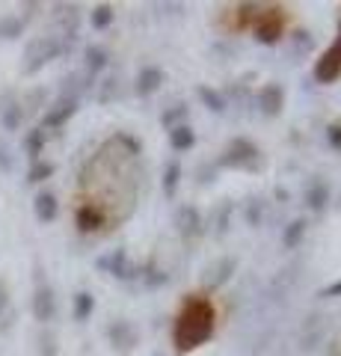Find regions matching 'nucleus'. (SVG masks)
Here are the masks:
<instances>
[{
	"label": "nucleus",
	"mask_w": 341,
	"mask_h": 356,
	"mask_svg": "<svg viewBox=\"0 0 341 356\" xmlns=\"http://www.w3.org/2000/svg\"><path fill=\"white\" fill-rule=\"evenodd\" d=\"M214 324H217V312L211 300L190 297L181 306L178 321H175V344H178V350H196L199 344H205L214 336Z\"/></svg>",
	"instance_id": "nucleus-1"
},
{
	"label": "nucleus",
	"mask_w": 341,
	"mask_h": 356,
	"mask_svg": "<svg viewBox=\"0 0 341 356\" xmlns=\"http://www.w3.org/2000/svg\"><path fill=\"white\" fill-rule=\"evenodd\" d=\"M326 330H329V318L321 315V312H312L309 318L300 324V332H297V341H300V350L306 353H315L317 348L324 344L326 339Z\"/></svg>",
	"instance_id": "nucleus-2"
},
{
	"label": "nucleus",
	"mask_w": 341,
	"mask_h": 356,
	"mask_svg": "<svg viewBox=\"0 0 341 356\" xmlns=\"http://www.w3.org/2000/svg\"><path fill=\"white\" fill-rule=\"evenodd\" d=\"M65 48H63V42L60 39H53V36H42L36 42H30V48L24 51V69L27 72H36L42 69V65H48L53 57H60Z\"/></svg>",
	"instance_id": "nucleus-3"
},
{
	"label": "nucleus",
	"mask_w": 341,
	"mask_h": 356,
	"mask_svg": "<svg viewBox=\"0 0 341 356\" xmlns=\"http://www.w3.org/2000/svg\"><path fill=\"white\" fill-rule=\"evenodd\" d=\"M98 270L116 276V280H128V276H131L128 252H125V250H110L107 255H101V259H98Z\"/></svg>",
	"instance_id": "nucleus-4"
},
{
	"label": "nucleus",
	"mask_w": 341,
	"mask_h": 356,
	"mask_svg": "<svg viewBox=\"0 0 341 356\" xmlns=\"http://www.w3.org/2000/svg\"><path fill=\"white\" fill-rule=\"evenodd\" d=\"M53 312H57V300H53V291H51L48 285L36 288V294H33V315H36V321L48 324V321L53 318Z\"/></svg>",
	"instance_id": "nucleus-5"
},
{
	"label": "nucleus",
	"mask_w": 341,
	"mask_h": 356,
	"mask_svg": "<svg viewBox=\"0 0 341 356\" xmlns=\"http://www.w3.org/2000/svg\"><path fill=\"white\" fill-rule=\"evenodd\" d=\"M74 110H78V98H65L63 95L60 102L45 113V128H63L65 122L74 116Z\"/></svg>",
	"instance_id": "nucleus-6"
},
{
	"label": "nucleus",
	"mask_w": 341,
	"mask_h": 356,
	"mask_svg": "<svg viewBox=\"0 0 341 356\" xmlns=\"http://www.w3.org/2000/svg\"><path fill=\"white\" fill-rule=\"evenodd\" d=\"M315 77L321 83H333V81H338V77H341V57L333 48H329L324 57L315 63Z\"/></svg>",
	"instance_id": "nucleus-7"
},
{
	"label": "nucleus",
	"mask_w": 341,
	"mask_h": 356,
	"mask_svg": "<svg viewBox=\"0 0 341 356\" xmlns=\"http://www.w3.org/2000/svg\"><path fill=\"white\" fill-rule=\"evenodd\" d=\"M175 226H178V232L184 238H196L202 232V217L199 211H196L193 205H181L178 214H175Z\"/></svg>",
	"instance_id": "nucleus-8"
},
{
	"label": "nucleus",
	"mask_w": 341,
	"mask_h": 356,
	"mask_svg": "<svg viewBox=\"0 0 341 356\" xmlns=\"http://www.w3.org/2000/svg\"><path fill=\"white\" fill-rule=\"evenodd\" d=\"M282 102H285V92H282L279 83H267L258 92V107H261L264 116H276L282 110Z\"/></svg>",
	"instance_id": "nucleus-9"
},
{
	"label": "nucleus",
	"mask_w": 341,
	"mask_h": 356,
	"mask_svg": "<svg viewBox=\"0 0 341 356\" xmlns=\"http://www.w3.org/2000/svg\"><path fill=\"white\" fill-rule=\"evenodd\" d=\"M252 158H256V146H252V143H247V140H235L232 146L226 149L223 163H226V166H249Z\"/></svg>",
	"instance_id": "nucleus-10"
},
{
	"label": "nucleus",
	"mask_w": 341,
	"mask_h": 356,
	"mask_svg": "<svg viewBox=\"0 0 341 356\" xmlns=\"http://www.w3.org/2000/svg\"><path fill=\"white\" fill-rule=\"evenodd\" d=\"M232 270H235V259H219L202 273V285L205 288H219L228 276H232Z\"/></svg>",
	"instance_id": "nucleus-11"
},
{
	"label": "nucleus",
	"mask_w": 341,
	"mask_h": 356,
	"mask_svg": "<svg viewBox=\"0 0 341 356\" xmlns=\"http://www.w3.org/2000/svg\"><path fill=\"white\" fill-rule=\"evenodd\" d=\"M279 33H282V18L276 13H267L258 24H256V36L261 42H276L279 39Z\"/></svg>",
	"instance_id": "nucleus-12"
},
{
	"label": "nucleus",
	"mask_w": 341,
	"mask_h": 356,
	"mask_svg": "<svg viewBox=\"0 0 341 356\" xmlns=\"http://www.w3.org/2000/svg\"><path fill=\"white\" fill-rule=\"evenodd\" d=\"M163 83V72L155 69V65H149V69H142L140 77H137V92L140 95H151V92H158Z\"/></svg>",
	"instance_id": "nucleus-13"
},
{
	"label": "nucleus",
	"mask_w": 341,
	"mask_h": 356,
	"mask_svg": "<svg viewBox=\"0 0 341 356\" xmlns=\"http://www.w3.org/2000/svg\"><path fill=\"white\" fill-rule=\"evenodd\" d=\"M33 211H36V220L39 222H51L53 217H57V211H60L57 196H53V193H39L36 202H33Z\"/></svg>",
	"instance_id": "nucleus-14"
},
{
	"label": "nucleus",
	"mask_w": 341,
	"mask_h": 356,
	"mask_svg": "<svg viewBox=\"0 0 341 356\" xmlns=\"http://www.w3.org/2000/svg\"><path fill=\"white\" fill-rule=\"evenodd\" d=\"M306 238V220H291L282 232V247L285 250H297Z\"/></svg>",
	"instance_id": "nucleus-15"
},
{
	"label": "nucleus",
	"mask_w": 341,
	"mask_h": 356,
	"mask_svg": "<svg viewBox=\"0 0 341 356\" xmlns=\"http://www.w3.org/2000/svg\"><path fill=\"white\" fill-rule=\"evenodd\" d=\"M107 332H110V341H113V344H116V348H119V350H128V348H131V344H134V341H137V336H134V330H131V327L125 324V321H119V324H113V327H110Z\"/></svg>",
	"instance_id": "nucleus-16"
},
{
	"label": "nucleus",
	"mask_w": 341,
	"mask_h": 356,
	"mask_svg": "<svg viewBox=\"0 0 341 356\" xmlns=\"http://www.w3.org/2000/svg\"><path fill=\"white\" fill-rule=\"evenodd\" d=\"M193 143H196V134L190 125H181V128H175L169 131V146L175 152H187V149H193Z\"/></svg>",
	"instance_id": "nucleus-17"
},
{
	"label": "nucleus",
	"mask_w": 341,
	"mask_h": 356,
	"mask_svg": "<svg viewBox=\"0 0 341 356\" xmlns=\"http://www.w3.org/2000/svg\"><path fill=\"white\" fill-rule=\"evenodd\" d=\"M326 199H329V191H326V184L321 181V178H315V181L309 184V191H306V202H309V208L321 211V208L326 205Z\"/></svg>",
	"instance_id": "nucleus-18"
},
{
	"label": "nucleus",
	"mask_w": 341,
	"mask_h": 356,
	"mask_svg": "<svg viewBox=\"0 0 341 356\" xmlns=\"http://www.w3.org/2000/svg\"><path fill=\"white\" fill-rule=\"evenodd\" d=\"M83 60H86V72H101L107 65V60H110V54L104 48H98V44H90L86 54H83Z\"/></svg>",
	"instance_id": "nucleus-19"
},
{
	"label": "nucleus",
	"mask_w": 341,
	"mask_h": 356,
	"mask_svg": "<svg viewBox=\"0 0 341 356\" xmlns=\"http://www.w3.org/2000/svg\"><path fill=\"white\" fill-rule=\"evenodd\" d=\"M101 222H104V217H101V211H98V208L86 205V208L78 211V226H81L83 232H92V229L101 226Z\"/></svg>",
	"instance_id": "nucleus-20"
},
{
	"label": "nucleus",
	"mask_w": 341,
	"mask_h": 356,
	"mask_svg": "<svg viewBox=\"0 0 341 356\" xmlns=\"http://www.w3.org/2000/svg\"><path fill=\"white\" fill-rule=\"evenodd\" d=\"M92 309H95V297H92L90 291H81L78 297H74V318H78V321L90 318Z\"/></svg>",
	"instance_id": "nucleus-21"
},
{
	"label": "nucleus",
	"mask_w": 341,
	"mask_h": 356,
	"mask_svg": "<svg viewBox=\"0 0 341 356\" xmlns=\"http://www.w3.org/2000/svg\"><path fill=\"white\" fill-rule=\"evenodd\" d=\"M42 149H45V128L30 131V134H27V140H24V152L30 154V158H39Z\"/></svg>",
	"instance_id": "nucleus-22"
},
{
	"label": "nucleus",
	"mask_w": 341,
	"mask_h": 356,
	"mask_svg": "<svg viewBox=\"0 0 341 356\" xmlns=\"http://www.w3.org/2000/svg\"><path fill=\"white\" fill-rule=\"evenodd\" d=\"M163 128L167 131H175V128H181V125H187V107L184 104H178V107H172V110H167L163 113Z\"/></svg>",
	"instance_id": "nucleus-23"
},
{
	"label": "nucleus",
	"mask_w": 341,
	"mask_h": 356,
	"mask_svg": "<svg viewBox=\"0 0 341 356\" xmlns=\"http://www.w3.org/2000/svg\"><path fill=\"white\" fill-rule=\"evenodd\" d=\"M92 27L95 30H107L110 24H113V6H95V13H92Z\"/></svg>",
	"instance_id": "nucleus-24"
},
{
	"label": "nucleus",
	"mask_w": 341,
	"mask_h": 356,
	"mask_svg": "<svg viewBox=\"0 0 341 356\" xmlns=\"http://www.w3.org/2000/svg\"><path fill=\"white\" fill-rule=\"evenodd\" d=\"M199 98H202V102H205L208 107H211V110H214V113H219V110H223V107H226V102H223V95H219V92H217V89H211V86H199Z\"/></svg>",
	"instance_id": "nucleus-25"
},
{
	"label": "nucleus",
	"mask_w": 341,
	"mask_h": 356,
	"mask_svg": "<svg viewBox=\"0 0 341 356\" xmlns=\"http://www.w3.org/2000/svg\"><path fill=\"white\" fill-rule=\"evenodd\" d=\"M57 21L60 24H65V33H74V27H78V13H74V6H57Z\"/></svg>",
	"instance_id": "nucleus-26"
},
{
	"label": "nucleus",
	"mask_w": 341,
	"mask_h": 356,
	"mask_svg": "<svg viewBox=\"0 0 341 356\" xmlns=\"http://www.w3.org/2000/svg\"><path fill=\"white\" fill-rule=\"evenodd\" d=\"M178 175H181V170H178L175 163H169L167 172H163V193H167V196H175V187H178Z\"/></svg>",
	"instance_id": "nucleus-27"
},
{
	"label": "nucleus",
	"mask_w": 341,
	"mask_h": 356,
	"mask_svg": "<svg viewBox=\"0 0 341 356\" xmlns=\"http://www.w3.org/2000/svg\"><path fill=\"white\" fill-rule=\"evenodd\" d=\"M21 30H24V21H18V18H3L0 21V36L3 39H15Z\"/></svg>",
	"instance_id": "nucleus-28"
},
{
	"label": "nucleus",
	"mask_w": 341,
	"mask_h": 356,
	"mask_svg": "<svg viewBox=\"0 0 341 356\" xmlns=\"http://www.w3.org/2000/svg\"><path fill=\"white\" fill-rule=\"evenodd\" d=\"M48 175H53V163H33V170H30V181H45Z\"/></svg>",
	"instance_id": "nucleus-29"
},
{
	"label": "nucleus",
	"mask_w": 341,
	"mask_h": 356,
	"mask_svg": "<svg viewBox=\"0 0 341 356\" xmlns=\"http://www.w3.org/2000/svg\"><path fill=\"white\" fill-rule=\"evenodd\" d=\"M3 125H6V131H13V128H18L21 125V107L18 104H13L3 113Z\"/></svg>",
	"instance_id": "nucleus-30"
},
{
	"label": "nucleus",
	"mask_w": 341,
	"mask_h": 356,
	"mask_svg": "<svg viewBox=\"0 0 341 356\" xmlns=\"http://www.w3.org/2000/svg\"><path fill=\"white\" fill-rule=\"evenodd\" d=\"M247 220L252 222V226H258V222H261V202H258V199H256V205H249Z\"/></svg>",
	"instance_id": "nucleus-31"
},
{
	"label": "nucleus",
	"mask_w": 341,
	"mask_h": 356,
	"mask_svg": "<svg viewBox=\"0 0 341 356\" xmlns=\"http://www.w3.org/2000/svg\"><path fill=\"white\" fill-rule=\"evenodd\" d=\"M167 282V276H163L160 270H149V276H146V285L149 288H158V285H163Z\"/></svg>",
	"instance_id": "nucleus-32"
},
{
	"label": "nucleus",
	"mask_w": 341,
	"mask_h": 356,
	"mask_svg": "<svg viewBox=\"0 0 341 356\" xmlns=\"http://www.w3.org/2000/svg\"><path fill=\"white\" fill-rule=\"evenodd\" d=\"M329 140H333V146H338V149H341V128H335V125L329 128Z\"/></svg>",
	"instance_id": "nucleus-33"
},
{
	"label": "nucleus",
	"mask_w": 341,
	"mask_h": 356,
	"mask_svg": "<svg viewBox=\"0 0 341 356\" xmlns=\"http://www.w3.org/2000/svg\"><path fill=\"white\" fill-rule=\"evenodd\" d=\"M116 92V81H107V86H104V92H101V102H107L110 95Z\"/></svg>",
	"instance_id": "nucleus-34"
},
{
	"label": "nucleus",
	"mask_w": 341,
	"mask_h": 356,
	"mask_svg": "<svg viewBox=\"0 0 341 356\" xmlns=\"http://www.w3.org/2000/svg\"><path fill=\"white\" fill-rule=\"evenodd\" d=\"M6 154H9V152H3V149H0V170H9V166H13V161H9Z\"/></svg>",
	"instance_id": "nucleus-35"
},
{
	"label": "nucleus",
	"mask_w": 341,
	"mask_h": 356,
	"mask_svg": "<svg viewBox=\"0 0 341 356\" xmlns=\"http://www.w3.org/2000/svg\"><path fill=\"white\" fill-rule=\"evenodd\" d=\"M335 294H341V282H335V285H329L326 291H324V297H335Z\"/></svg>",
	"instance_id": "nucleus-36"
},
{
	"label": "nucleus",
	"mask_w": 341,
	"mask_h": 356,
	"mask_svg": "<svg viewBox=\"0 0 341 356\" xmlns=\"http://www.w3.org/2000/svg\"><path fill=\"white\" fill-rule=\"evenodd\" d=\"M6 303H9V297H6V288L0 285V315H3V309H6Z\"/></svg>",
	"instance_id": "nucleus-37"
},
{
	"label": "nucleus",
	"mask_w": 341,
	"mask_h": 356,
	"mask_svg": "<svg viewBox=\"0 0 341 356\" xmlns=\"http://www.w3.org/2000/svg\"><path fill=\"white\" fill-rule=\"evenodd\" d=\"M333 51H335L338 57H341V30H338V39H335V44H333Z\"/></svg>",
	"instance_id": "nucleus-38"
}]
</instances>
